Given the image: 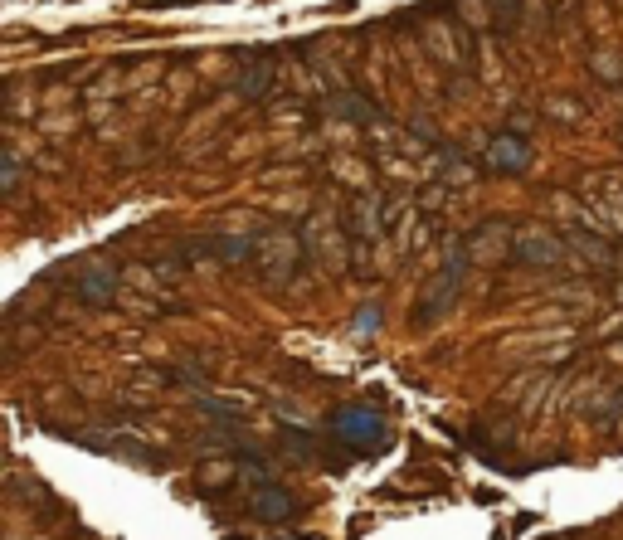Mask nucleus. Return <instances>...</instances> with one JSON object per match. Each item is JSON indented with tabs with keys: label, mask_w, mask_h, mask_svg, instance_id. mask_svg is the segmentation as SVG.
<instances>
[{
	"label": "nucleus",
	"mask_w": 623,
	"mask_h": 540,
	"mask_svg": "<svg viewBox=\"0 0 623 540\" xmlns=\"http://www.w3.org/2000/svg\"><path fill=\"white\" fill-rule=\"evenodd\" d=\"M458 283H463V253H453V258L443 263L439 283L424 292V302H419V307H424V312H419V322H424V317H439L443 307H448V302L458 297Z\"/></svg>",
	"instance_id": "7ed1b4c3"
},
{
	"label": "nucleus",
	"mask_w": 623,
	"mask_h": 540,
	"mask_svg": "<svg viewBox=\"0 0 623 540\" xmlns=\"http://www.w3.org/2000/svg\"><path fill=\"white\" fill-rule=\"evenodd\" d=\"M327 429L346 453H380L390 443V424L370 404H341V409H331Z\"/></svg>",
	"instance_id": "f257e3e1"
},
{
	"label": "nucleus",
	"mask_w": 623,
	"mask_h": 540,
	"mask_svg": "<svg viewBox=\"0 0 623 540\" xmlns=\"http://www.w3.org/2000/svg\"><path fill=\"white\" fill-rule=\"evenodd\" d=\"M521 258H526V263H536V268H555V263H560V258H565V249H560V244H550V239H521Z\"/></svg>",
	"instance_id": "423d86ee"
},
{
	"label": "nucleus",
	"mask_w": 623,
	"mask_h": 540,
	"mask_svg": "<svg viewBox=\"0 0 623 540\" xmlns=\"http://www.w3.org/2000/svg\"><path fill=\"white\" fill-rule=\"evenodd\" d=\"M487 166H492L497 176H521V171L531 166V146L521 142V137H492Z\"/></svg>",
	"instance_id": "20e7f679"
},
{
	"label": "nucleus",
	"mask_w": 623,
	"mask_h": 540,
	"mask_svg": "<svg viewBox=\"0 0 623 540\" xmlns=\"http://www.w3.org/2000/svg\"><path fill=\"white\" fill-rule=\"evenodd\" d=\"M78 302H88V307H103L112 292H117V273H108V268H88L83 278L74 283Z\"/></svg>",
	"instance_id": "39448f33"
},
{
	"label": "nucleus",
	"mask_w": 623,
	"mask_h": 540,
	"mask_svg": "<svg viewBox=\"0 0 623 540\" xmlns=\"http://www.w3.org/2000/svg\"><path fill=\"white\" fill-rule=\"evenodd\" d=\"M570 244H575L580 253H589V258H599V263H609V258H614L609 244H599V239H589V234H570Z\"/></svg>",
	"instance_id": "0eeeda50"
},
{
	"label": "nucleus",
	"mask_w": 623,
	"mask_h": 540,
	"mask_svg": "<svg viewBox=\"0 0 623 540\" xmlns=\"http://www.w3.org/2000/svg\"><path fill=\"white\" fill-rule=\"evenodd\" d=\"M239 472H244V482H249V506H254L258 521H273V526L293 521V516H297L293 492H288V487H278V482H273V477L263 472V463H258L254 453H244Z\"/></svg>",
	"instance_id": "f03ea898"
}]
</instances>
